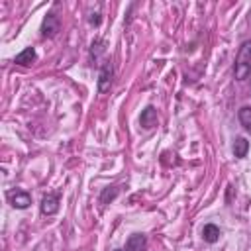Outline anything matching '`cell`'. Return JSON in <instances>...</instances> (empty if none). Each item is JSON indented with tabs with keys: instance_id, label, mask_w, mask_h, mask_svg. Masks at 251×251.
Returning <instances> with one entry per match:
<instances>
[{
	"instance_id": "obj_1",
	"label": "cell",
	"mask_w": 251,
	"mask_h": 251,
	"mask_svg": "<svg viewBox=\"0 0 251 251\" xmlns=\"http://www.w3.org/2000/svg\"><path fill=\"white\" fill-rule=\"evenodd\" d=\"M251 75V39L243 41V45L237 51L235 63H233V76L235 80H245Z\"/></svg>"
},
{
	"instance_id": "obj_2",
	"label": "cell",
	"mask_w": 251,
	"mask_h": 251,
	"mask_svg": "<svg viewBox=\"0 0 251 251\" xmlns=\"http://www.w3.org/2000/svg\"><path fill=\"white\" fill-rule=\"evenodd\" d=\"M112 78H114L112 63L110 61H104V65L100 67V73H98V92L100 94H106L112 88Z\"/></svg>"
},
{
	"instance_id": "obj_3",
	"label": "cell",
	"mask_w": 251,
	"mask_h": 251,
	"mask_svg": "<svg viewBox=\"0 0 251 251\" xmlns=\"http://www.w3.org/2000/svg\"><path fill=\"white\" fill-rule=\"evenodd\" d=\"M59 29H61L59 18L55 14H47L45 20H43V24H41V35L43 37H55Z\"/></svg>"
},
{
	"instance_id": "obj_4",
	"label": "cell",
	"mask_w": 251,
	"mask_h": 251,
	"mask_svg": "<svg viewBox=\"0 0 251 251\" xmlns=\"http://www.w3.org/2000/svg\"><path fill=\"white\" fill-rule=\"evenodd\" d=\"M8 200H10V204L14 206V208H18V210H25L29 204H31V196L25 192V190H12V192H8Z\"/></svg>"
},
{
	"instance_id": "obj_5",
	"label": "cell",
	"mask_w": 251,
	"mask_h": 251,
	"mask_svg": "<svg viewBox=\"0 0 251 251\" xmlns=\"http://www.w3.org/2000/svg\"><path fill=\"white\" fill-rule=\"evenodd\" d=\"M39 210L43 216H53L57 210H59V194L55 192H49L41 198V204H39Z\"/></svg>"
},
{
	"instance_id": "obj_6",
	"label": "cell",
	"mask_w": 251,
	"mask_h": 251,
	"mask_svg": "<svg viewBox=\"0 0 251 251\" xmlns=\"http://www.w3.org/2000/svg\"><path fill=\"white\" fill-rule=\"evenodd\" d=\"M147 247V237L143 233H133L126 241V251H145Z\"/></svg>"
},
{
	"instance_id": "obj_7",
	"label": "cell",
	"mask_w": 251,
	"mask_h": 251,
	"mask_svg": "<svg viewBox=\"0 0 251 251\" xmlns=\"http://www.w3.org/2000/svg\"><path fill=\"white\" fill-rule=\"evenodd\" d=\"M139 124L145 127V129H151L153 126H157V110L153 106H147L141 116H139Z\"/></svg>"
},
{
	"instance_id": "obj_8",
	"label": "cell",
	"mask_w": 251,
	"mask_h": 251,
	"mask_svg": "<svg viewBox=\"0 0 251 251\" xmlns=\"http://www.w3.org/2000/svg\"><path fill=\"white\" fill-rule=\"evenodd\" d=\"M220 235H222V231H220V227L214 226V224H206V226L202 227V237H204V241H208V243H216V241L220 239Z\"/></svg>"
},
{
	"instance_id": "obj_9",
	"label": "cell",
	"mask_w": 251,
	"mask_h": 251,
	"mask_svg": "<svg viewBox=\"0 0 251 251\" xmlns=\"http://www.w3.org/2000/svg\"><path fill=\"white\" fill-rule=\"evenodd\" d=\"M35 61V49L33 47H25L22 53H18L16 55V59H14V63H18V65H31Z\"/></svg>"
},
{
	"instance_id": "obj_10",
	"label": "cell",
	"mask_w": 251,
	"mask_h": 251,
	"mask_svg": "<svg viewBox=\"0 0 251 251\" xmlns=\"http://www.w3.org/2000/svg\"><path fill=\"white\" fill-rule=\"evenodd\" d=\"M247 149H249V141L245 137H235V141H233V155L237 159H243L247 155Z\"/></svg>"
},
{
	"instance_id": "obj_11",
	"label": "cell",
	"mask_w": 251,
	"mask_h": 251,
	"mask_svg": "<svg viewBox=\"0 0 251 251\" xmlns=\"http://www.w3.org/2000/svg\"><path fill=\"white\" fill-rule=\"evenodd\" d=\"M237 118H239L241 126H243L247 131H251V108H249V106H243V108H239V114H237Z\"/></svg>"
},
{
	"instance_id": "obj_12",
	"label": "cell",
	"mask_w": 251,
	"mask_h": 251,
	"mask_svg": "<svg viewBox=\"0 0 251 251\" xmlns=\"http://www.w3.org/2000/svg\"><path fill=\"white\" fill-rule=\"evenodd\" d=\"M118 192H120L118 186H106V188L102 190V194H100V202H102V204H110V202L118 196Z\"/></svg>"
},
{
	"instance_id": "obj_13",
	"label": "cell",
	"mask_w": 251,
	"mask_h": 251,
	"mask_svg": "<svg viewBox=\"0 0 251 251\" xmlns=\"http://www.w3.org/2000/svg\"><path fill=\"white\" fill-rule=\"evenodd\" d=\"M104 45H106V43H104L102 39H96V41L92 43V51H90V53H92V57H98L100 53H104V49H106Z\"/></svg>"
},
{
	"instance_id": "obj_14",
	"label": "cell",
	"mask_w": 251,
	"mask_h": 251,
	"mask_svg": "<svg viewBox=\"0 0 251 251\" xmlns=\"http://www.w3.org/2000/svg\"><path fill=\"white\" fill-rule=\"evenodd\" d=\"M114 251H126V249H114Z\"/></svg>"
}]
</instances>
